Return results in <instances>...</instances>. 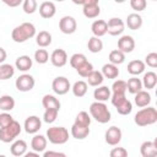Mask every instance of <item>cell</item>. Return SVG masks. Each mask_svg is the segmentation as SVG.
<instances>
[{"mask_svg": "<svg viewBox=\"0 0 157 157\" xmlns=\"http://www.w3.org/2000/svg\"><path fill=\"white\" fill-rule=\"evenodd\" d=\"M145 67H146V65L142 60H139V59L131 60L128 64V72L132 76H137V75H140L145 71Z\"/></svg>", "mask_w": 157, "mask_h": 157, "instance_id": "25", "label": "cell"}, {"mask_svg": "<svg viewBox=\"0 0 157 157\" xmlns=\"http://www.w3.org/2000/svg\"><path fill=\"white\" fill-rule=\"evenodd\" d=\"M15 108V99L13 97L9 94L0 96V110L2 112H10Z\"/></svg>", "mask_w": 157, "mask_h": 157, "instance_id": "33", "label": "cell"}, {"mask_svg": "<svg viewBox=\"0 0 157 157\" xmlns=\"http://www.w3.org/2000/svg\"><path fill=\"white\" fill-rule=\"evenodd\" d=\"M121 137H123V132H121L120 128H118V126L108 128L104 134V140L110 146H117L121 141Z\"/></svg>", "mask_w": 157, "mask_h": 157, "instance_id": "12", "label": "cell"}, {"mask_svg": "<svg viewBox=\"0 0 157 157\" xmlns=\"http://www.w3.org/2000/svg\"><path fill=\"white\" fill-rule=\"evenodd\" d=\"M45 137L54 145H64L69 140V131L64 126H52L47 130Z\"/></svg>", "mask_w": 157, "mask_h": 157, "instance_id": "5", "label": "cell"}, {"mask_svg": "<svg viewBox=\"0 0 157 157\" xmlns=\"http://www.w3.org/2000/svg\"><path fill=\"white\" fill-rule=\"evenodd\" d=\"M52 90L59 94V96H63V94H66L69 92V90H71V85H70V81L65 77V76H58L53 80L52 82Z\"/></svg>", "mask_w": 157, "mask_h": 157, "instance_id": "9", "label": "cell"}, {"mask_svg": "<svg viewBox=\"0 0 157 157\" xmlns=\"http://www.w3.org/2000/svg\"><path fill=\"white\" fill-rule=\"evenodd\" d=\"M32 65H33V61L28 55H20L15 61V67L23 72L28 71L32 67Z\"/></svg>", "mask_w": 157, "mask_h": 157, "instance_id": "24", "label": "cell"}, {"mask_svg": "<svg viewBox=\"0 0 157 157\" xmlns=\"http://www.w3.org/2000/svg\"><path fill=\"white\" fill-rule=\"evenodd\" d=\"M34 60L38 64H45L49 60V53L45 49H37L34 52Z\"/></svg>", "mask_w": 157, "mask_h": 157, "instance_id": "41", "label": "cell"}, {"mask_svg": "<svg viewBox=\"0 0 157 157\" xmlns=\"http://www.w3.org/2000/svg\"><path fill=\"white\" fill-rule=\"evenodd\" d=\"M135 49V40L131 36L124 34L118 39V50H120L124 54L131 53Z\"/></svg>", "mask_w": 157, "mask_h": 157, "instance_id": "14", "label": "cell"}, {"mask_svg": "<svg viewBox=\"0 0 157 157\" xmlns=\"http://www.w3.org/2000/svg\"><path fill=\"white\" fill-rule=\"evenodd\" d=\"M21 130H22V128H21L20 123L13 120L7 126L0 128V141H2L5 144L12 142L21 134Z\"/></svg>", "mask_w": 157, "mask_h": 157, "instance_id": "6", "label": "cell"}, {"mask_svg": "<svg viewBox=\"0 0 157 157\" xmlns=\"http://www.w3.org/2000/svg\"><path fill=\"white\" fill-rule=\"evenodd\" d=\"M125 29V23L119 17H112L107 22V33L110 36H120Z\"/></svg>", "mask_w": 157, "mask_h": 157, "instance_id": "10", "label": "cell"}, {"mask_svg": "<svg viewBox=\"0 0 157 157\" xmlns=\"http://www.w3.org/2000/svg\"><path fill=\"white\" fill-rule=\"evenodd\" d=\"M135 104L140 108H145V107H148V104L151 103V94L147 92V91H144L141 90L140 92H137L135 94Z\"/></svg>", "mask_w": 157, "mask_h": 157, "instance_id": "27", "label": "cell"}, {"mask_svg": "<svg viewBox=\"0 0 157 157\" xmlns=\"http://www.w3.org/2000/svg\"><path fill=\"white\" fill-rule=\"evenodd\" d=\"M87 48L91 53H99L103 49V42L97 37H91L87 42Z\"/></svg>", "mask_w": 157, "mask_h": 157, "instance_id": "37", "label": "cell"}, {"mask_svg": "<svg viewBox=\"0 0 157 157\" xmlns=\"http://www.w3.org/2000/svg\"><path fill=\"white\" fill-rule=\"evenodd\" d=\"M134 121L137 126H147V125H152L157 121V110L155 107H147V108H142L140 109L135 117H134Z\"/></svg>", "mask_w": 157, "mask_h": 157, "instance_id": "3", "label": "cell"}, {"mask_svg": "<svg viewBox=\"0 0 157 157\" xmlns=\"http://www.w3.org/2000/svg\"><path fill=\"white\" fill-rule=\"evenodd\" d=\"M112 96V91L108 86H98L97 88H94L93 91V97L96 99V102H105L108 99H110Z\"/></svg>", "mask_w": 157, "mask_h": 157, "instance_id": "18", "label": "cell"}, {"mask_svg": "<svg viewBox=\"0 0 157 157\" xmlns=\"http://www.w3.org/2000/svg\"><path fill=\"white\" fill-rule=\"evenodd\" d=\"M130 6L132 10L135 11H144L147 6V2L146 0H130Z\"/></svg>", "mask_w": 157, "mask_h": 157, "instance_id": "46", "label": "cell"}, {"mask_svg": "<svg viewBox=\"0 0 157 157\" xmlns=\"http://www.w3.org/2000/svg\"><path fill=\"white\" fill-rule=\"evenodd\" d=\"M36 43L40 48H47L52 44V34L48 31H40L36 34Z\"/></svg>", "mask_w": 157, "mask_h": 157, "instance_id": "30", "label": "cell"}, {"mask_svg": "<svg viewBox=\"0 0 157 157\" xmlns=\"http://www.w3.org/2000/svg\"><path fill=\"white\" fill-rule=\"evenodd\" d=\"M42 105L44 107V109H55V110H60V102L59 99L53 96V94H44L42 98Z\"/></svg>", "mask_w": 157, "mask_h": 157, "instance_id": "23", "label": "cell"}, {"mask_svg": "<svg viewBox=\"0 0 157 157\" xmlns=\"http://www.w3.org/2000/svg\"><path fill=\"white\" fill-rule=\"evenodd\" d=\"M86 61H87V58H86V55L82 54V53H75V54H72L71 58H70V65H71L74 69H77L80 65H82V64L86 63Z\"/></svg>", "mask_w": 157, "mask_h": 157, "instance_id": "39", "label": "cell"}, {"mask_svg": "<svg viewBox=\"0 0 157 157\" xmlns=\"http://www.w3.org/2000/svg\"><path fill=\"white\" fill-rule=\"evenodd\" d=\"M142 157H157V141H145L140 146Z\"/></svg>", "mask_w": 157, "mask_h": 157, "instance_id": "16", "label": "cell"}, {"mask_svg": "<svg viewBox=\"0 0 157 157\" xmlns=\"http://www.w3.org/2000/svg\"><path fill=\"white\" fill-rule=\"evenodd\" d=\"M104 77L102 75L101 71H97V70H93L88 76H87V85L92 86V87H98L102 85Z\"/></svg>", "mask_w": 157, "mask_h": 157, "instance_id": "32", "label": "cell"}, {"mask_svg": "<svg viewBox=\"0 0 157 157\" xmlns=\"http://www.w3.org/2000/svg\"><path fill=\"white\" fill-rule=\"evenodd\" d=\"M110 102L121 115H128L132 110V103L126 98L125 93H112Z\"/></svg>", "mask_w": 157, "mask_h": 157, "instance_id": "4", "label": "cell"}, {"mask_svg": "<svg viewBox=\"0 0 157 157\" xmlns=\"http://www.w3.org/2000/svg\"><path fill=\"white\" fill-rule=\"evenodd\" d=\"M109 157H128V151L124 147H114L110 150Z\"/></svg>", "mask_w": 157, "mask_h": 157, "instance_id": "48", "label": "cell"}, {"mask_svg": "<svg viewBox=\"0 0 157 157\" xmlns=\"http://www.w3.org/2000/svg\"><path fill=\"white\" fill-rule=\"evenodd\" d=\"M76 71H77V74H78L81 77L87 78V76L93 71V65H92L90 61H86V63H83L82 65H80V66L76 69Z\"/></svg>", "mask_w": 157, "mask_h": 157, "instance_id": "40", "label": "cell"}, {"mask_svg": "<svg viewBox=\"0 0 157 157\" xmlns=\"http://www.w3.org/2000/svg\"><path fill=\"white\" fill-rule=\"evenodd\" d=\"M15 75V67L11 64L0 65V80H9Z\"/></svg>", "mask_w": 157, "mask_h": 157, "instance_id": "38", "label": "cell"}, {"mask_svg": "<svg viewBox=\"0 0 157 157\" xmlns=\"http://www.w3.org/2000/svg\"><path fill=\"white\" fill-rule=\"evenodd\" d=\"M6 56H7L6 50H5L4 48H1V47H0V64H2V63L6 60Z\"/></svg>", "mask_w": 157, "mask_h": 157, "instance_id": "51", "label": "cell"}, {"mask_svg": "<svg viewBox=\"0 0 157 157\" xmlns=\"http://www.w3.org/2000/svg\"><path fill=\"white\" fill-rule=\"evenodd\" d=\"M90 115L101 124H107L112 119L110 110L103 102H93L90 105Z\"/></svg>", "mask_w": 157, "mask_h": 157, "instance_id": "2", "label": "cell"}, {"mask_svg": "<svg viewBox=\"0 0 157 157\" xmlns=\"http://www.w3.org/2000/svg\"><path fill=\"white\" fill-rule=\"evenodd\" d=\"M142 90V82L140 78H137L136 76L130 77L126 81V91L131 94H136L137 92H140Z\"/></svg>", "mask_w": 157, "mask_h": 157, "instance_id": "29", "label": "cell"}, {"mask_svg": "<svg viewBox=\"0 0 157 157\" xmlns=\"http://www.w3.org/2000/svg\"><path fill=\"white\" fill-rule=\"evenodd\" d=\"M34 83H36V81H34L33 76L29 75V74H22L15 81V86H16V88L20 92H28V91H31L34 87Z\"/></svg>", "mask_w": 157, "mask_h": 157, "instance_id": "8", "label": "cell"}, {"mask_svg": "<svg viewBox=\"0 0 157 157\" xmlns=\"http://www.w3.org/2000/svg\"><path fill=\"white\" fill-rule=\"evenodd\" d=\"M0 157H6V156L5 155H0Z\"/></svg>", "mask_w": 157, "mask_h": 157, "instance_id": "53", "label": "cell"}, {"mask_svg": "<svg viewBox=\"0 0 157 157\" xmlns=\"http://www.w3.org/2000/svg\"><path fill=\"white\" fill-rule=\"evenodd\" d=\"M23 128L27 134H37L42 128V120L37 115H29L28 118H26Z\"/></svg>", "mask_w": 157, "mask_h": 157, "instance_id": "13", "label": "cell"}, {"mask_svg": "<svg viewBox=\"0 0 157 157\" xmlns=\"http://www.w3.org/2000/svg\"><path fill=\"white\" fill-rule=\"evenodd\" d=\"M22 157H40V156H39V153H38V152L32 151V152H26Z\"/></svg>", "mask_w": 157, "mask_h": 157, "instance_id": "52", "label": "cell"}, {"mask_svg": "<svg viewBox=\"0 0 157 157\" xmlns=\"http://www.w3.org/2000/svg\"><path fill=\"white\" fill-rule=\"evenodd\" d=\"M144 63H145V65H147V66H150V67H152V69L157 67V53L152 52V53L147 54Z\"/></svg>", "mask_w": 157, "mask_h": 157, "instance_id": "45", "label": "cell"}, {"mask_svg": "<svg viewBox=\"0 0 157 157\" xmlns=\"http://www.w3.org/2000/svg\"><path fill=\"white\" fill-rule=\"evenodd\" d=\"M50 61L55 67H63L67 63V54L64 49H55L50 55Z\"/></svg>", "mask_w": 157, "mask_h": 157, "instance_id": "15", "label": "cell"}, {"mask_svg": "<svg viewBox=\"0 0 157 157\" xmlns=\"http://www.w3.org/2000/svg\"><path fill=\"white\" fill-rule=\"evenodd\" d=\"M124 23H125V25L128 26V28H129V29H131V31L140 29V28H141V26H142V17H141L139 13L132 12V13L128 15L126 21H125Z\"/></svg>", "mask_w": 157, "mask_h": 157, "instance_id": "19", "label": "cell"}, {"mask_svg": "<svg viewBox=\"0 0 157 157\" xmlns=\"http://www.w3.org/2000/svg\"><path fill=\"white\" fill-rule=\"evenodd\" d=\"M141 82H142V87H145L147 90L155 88V86L157 85V75H156V72H153V71L145 72Z\"/></svg>", "mask_w": 157, "mask_h": 157, "instance_id": "28", "label": "cell"}, {"mask_svg": "<svg viewBox=\"0 0 157 157\" xmlns=\"http://www.w3.org/2000/svg\"><path fill=\"white\" fill-rule=\"evenodd\" d=\"M36 36V27L31 22H23L20 26H16L11 32V38L16 43H25L26 40Z\"/></svg>", "mask_w": 157, "mask_h": 157, "instance_id": "1", "label": "cell"}, {"mask_svg": "<svg viewBox=\"0 0 157 157\" xmlns=\"http://www.w3.org/2000/svg\"><path fill=\"white\" fill-rule=\"evenodd\" d=\"M87 87H88L87 82L80 80V81H76V82L72 85L71 90H72L74 96H76V97L80 98V97H83V96L87 93Z\"/></svg>", "mask_w": 157, "mask_h": 157, "instance_id": "34", "label": "cell"}, {"mask_svg": "<svg viewBox=\"0 0 157 157\" xmlns=\"http://www.w3.org/2000/svg\"><path fill=\"white\" fill-rule=\"evenodd\" d=\"M71 135L76 140H83L90 135V128L87 126H78L72 124L71 126Z\"/></svg>", "mask_w": 157, "mask_h": 157, "instance_id": "31", "label": "cell"}, {"mask_svg": "<svg viewBox=\"0 0 157 157\" xmlns=\"http://www.w3.org/2000/svg\"><path fill=\"white\" fill-rule=\"evenodd\" d=\"M5 5L10 6V7H16V6H20L23 1L22 0H2Z\"/></svg>", "mask_w": 157, "mask_h": 157, "instance_id": "50", "label": "cell"}, {"mask_svg": "<svg viewBox=\"0 0 157 157\" xmlns=\"http://www.w3.org/2000/svg\"><path fill=\"white\" fill-rule=\"evenodd\" d=\"M101 72H102V75H103L104 78L113 80V78H117L119 76V69H118V66L117 65H113L110 63L104 64L102 66V71Z\"/></svg>", "mask_w": 157, "mask_h": 157, "instance_id": "26", "label": "cell"}, {"mask_svg": "<svg viewBox=\"0 0 157 157\" xmlns=\"http://www.w3.org/2000/svg\"><path fill=\"white\" fill-rule=\"evenodd\" d=\"M58 113H59V110H55V109H45V112L43 114V120L47 124H52L56 120Z\"/></svg>", "mask_w": 157, "mask_h": 157, "instance_id": "44", "label": "cell"}, {"mask_svg": "<svg viewBox=\"0 0 157 157\" xmlns=\"http://www.w3.org/2000/svg\"><path fill=\"white\" fill-rule=\"evenodd\" d=\"M74 124L75 125H78V126H87V128H90V125H91V115L87 112L81 110L76 115Z\"/></svg>", "mask_w": 157, "mask_h": 157, "instance_id": "35", "label": "cell"}, {"mask_svg": "<svg viewBox=\"0 0 157 157\" xmlns=\"http://www.w3.org/2000/svg\"><path fill=\"white\" fill-rule=\"evenodd\" d=\"M59 28L64 34H72L77 28V22L72 16H63L59 21Z\"/></svg>", "mask_w": 157, "mask_h": 157, "instance_id": "11", "label": "cell"}, {"mask_svg": "<svg viewBox=\"0 0 157 157\" xmlns=\"http://www.w3.org/2000/svg\"><path fill=\"white\" fill-rule=\"evenodd\" d=\"M91 31L93 33V37L101 38L107 33V21L104 20H96L93 21L91 26Z\"/></svg>", "mask_w": 157, "mask_h": 157, "instance_id": "22", "label": "cell"}, {"mask_svg": "<svg viewBox=\"0 0 157 157\" xmlns=\"http://www.w3.org/2000/svg\"><path fill=\"white\" fill-rule=\"evenodd\" d=\"M56 12L55 4L53 1H43L39 5V15L43 18H52Z\"/></svg>", "mask_w": 157, "mask_h": 157, "instance_id": "17", "label": "cell"}, {"mask_svg": "<svg viewBox=\"0 0 157 157\" xmlns=\"http://www.w3.org/2000/svg\"><path fill=\"white\" fill-rule=\"evenodd\" d=\"M74 2L82 5L83 16L87 18H96L101 13L98 0H83V1H74Z\"/></svg>", "mask_w": 157, "mask_h": 157, "instance_id": "7", "label": "cell"}, {"mask_svg": "<svg viewBox=\"0 0 157 157\" xmlns=\"http://www.w3.org/2000/svg\"><path fill=\"white\" fill-rule=\"evenodd\" d=\"M113 93H125L126 92V81L124 80H115L112 85Z\"/></svg>", "mask_w": 157, "mask_h": 157, "instance_id": "43", "label": "cell"}, {"mask_svg": "<svg viewBox=\"0 0 157 157\" xmlns=\"http://www.w3.org/2000/svg\"><path fill=\"white\" fill-rule=\"evenodd\" d=\"M108 59H109V63H110V64L118 66V65H120V64H123V63L125 61V54L121 53V52L118 50V49H114V50H112V52L109 53Z\"/></svg>", "mask_w": 157, "mask_h": 157, "instance_id": "36", "label": "cell"}, {"mask_svg": "<svg viewBox=\"0 0 157 157\" xmlns=\"http://www.w3.org/2000/svg\"><path fill=\"white\" fill-rule=\"evenodd\" d=\"M37 7H38V4H37L36 0H25V1L22 2V9H23V11H25L26 13H28V15L34 13L36 10H37Z\"/></svg>", "mask_w": 157, "mask_h": 157, "instance_id": "42", "label": "cell"}, {"mask_svg": "<svg viewBox=\"0 0 157 157\" xmlns=\"http://www.w3.org/2000/svg\"><path fill=\"white\" fill-rule=\"evenodd\" d=\"M47 144H48V140L45 136L43 135H39V134H36L33 137H32V141H31V147L34 152H42L45 150L47 147Z\"/></svg>", "mask_w": 157, "mask_h": 157, "instance_id": "20", "label": "cell"}, {"mask_svg": "<svg viewBox=\"0 0 157 157\" xmlns=\"http://www.w3.org/2000/svg\"><path fill=\"white\" fill-rule=\"evenodd\" d=\"M15 119L12 118V115L10 114V113H7V112H4V113H1L0 114V128H5V126H7L10 123H12Z\"/></svg>", "mask_w": 157, "mask_h": 157, "instance_id": "47", "label": "cell"}, {"mask_svg": "<svg viewBox=\"0 0 157 157\" xmlns=\"http://www.w3.org/2000/svg\"><path fill=\"white\" fill-rule=\"evenodd\" d=\"M43 157H66V155L59 151H45Z\"/></svg>", "mask_w": 157, "mask_h": 157, "instance_id": "49", "label": "cell"}, {"mask_svg": "<svg viewBox=\"0 0 157 157\" xmlns=\"http://www.w3.org/2000/svg\"><path fill=\"white\" fill-rule=\"evenodd\" d=\"M10 152L15 157H22L27 152V142L25 140H16L10 147Z\"/></svg>", "mask_w": 157, "mask_h": 157, "instance_id": "21", "label": "cell"}]
</instances>
